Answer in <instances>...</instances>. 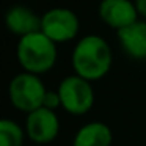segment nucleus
I'll use <instances>...</instances> for the list:
<instances>
[{"label":"nucleus","instance_id":"1","mask_svg":"<svg viewBox=\"0 0 146 146\" xmlns=\"http://www.w3.org/2000/svg\"><path fill=\"white\" fill-rule=\"evenodd\" d=\"M71 63L77 76L94 82L107 76L113 63V54L102 36L86 35L77 41L71 55Z\"/></svg>","mask_w":146,"mask_h":146},{"label":"nucleus","instance_id":"2","mask_svg":"<svg viewBox=\"0 0 146 146\" xmlns=\"http://www.w3.org/2000/svg\"><path fill=\"white\" fill-rule=\"evenodd\" d=\"M16 57L24 71L39 76L50 71L57 63V42L38 30L19 38Z\"/></svg>","mask_w":146,"mask_h":146},{"label":"nucleus","instance_id":"3","mask_svg":"<svg viewBox=\"0 0 146 146\" xmlns=\"http://www.w3.org/2000/svg\"><path fill=\"white\" fill-rule=\"evenodd\" d=\"M46 86L38 74L22 71L14 76L8 86V96L13 107L17 110L30 113L35 108L42 107V101L46 96Z\"/></svg>","mask_w":146,"mask_h":146},{"label":"nucleus","instance_id":"4","mask_svg":"<svg viewBox=\"0 0 146 146\" xmlns=\"http://www.w3.org/2000/svg\"><path fill=\"white\" fill-rule=\"evenodd\" d=\"M57 90L61 99V107L71 115L82 116L88 113L94 104V91L91 82L77 74L64 77Z\"/></svg>","mask_w":146,"mask_h":146},{"label":"nucleus","instance_id":"5","mask_svg":"<svg viewBox=\"0 0 146 146\" xmlns=\"http://www.w3.org/2000/svg\"><path fill=\"white\" fill-rule=\"evenodd\" d=\"M80 30L77 14L69 8L57 7L47 10L41 16V32L57 44L72 41Z\"/></svg>","mask_w":146,"mask_h":146},{"label":"nucleus","instance_id":"6","mask_svg":"<svg viewBox=\"0 0 146 146\" xmlns=\"http://www.w3.org/2000/svg\"><path fill=\"white\" fill-rule=\"evenodd\" d=\"M60 132V119L55 110L47 107H38L27 113L25 133L36 145H47L57 138Z\"/></svg>","mask_w":146,"mask_h":146},{"label":"nucleus","instance_id":"7","mask_svg":"<svg viewBox=\"0 0 146 146\" xmlns=\"http://www.w3.org/2000/svg\"><path fill=\"white\" fill-rule=\"evenodd\" d=\"M98 13L102 22L116 32L140 17L135 2L130 0H101Z\"/></svg>","mask_w":146,"mask_h":146},{"label":"nucleus","instance_id":"8","mask_svg":"<svg viewBox=\"0 0 146 146\" xmlns=\"http://www.w3.org/2000/svg\"><path fill=\"white\" fill-rule=\"evenodd\" d=\"M119 46L133 60H146V21L137 19L130 25L118 30Z\"/></svg>","mask_w":146,"mask_h":146},{"label":"nucleus","instance_id":"9","mask_svg":"<svg viewBox=\"0 0 146 146\" xmlns=\"http://www.w3.org/2000/svg\"><path fill=\"white\" fill-rule=\"evenodd\" d=\"M5 25L11 33L21 38V36L41 30V16H38L29 7L16 5L10 8L5 14Z\"/></svg>","mask_w":146,"mask_h":146},{"label":"nucleus","instance_id":"10","mask_svg":"<svg viewBox=\"0 0 146 146\" xmlns=\"http://www.w3.org/2000/svg\"><path fill=\"white\" fill-rule=\"evenodd\" d=\"M113 133L105 123L91 121L82 126L74 135L72 146H111Z\"/></svg>","mask_w":146,"mask_h":146},{"label":"nucleus","instance_id":"11","mask_svg":"<svg viewBox=\"0 0 146 146\" xmlns=\"http://www.w3.org/2000/svg\"><path fill=\"white\" fill-rule=\"evenodd\" d=\"M24 129L13 119L0 121V146H22Z\"/></svg>","mask_w":146,"mask_h":146},{"label":"nucleus","instance_id":"12","mask_svg":"<svg viewBox=\"0 0 146 146\" xmlns=\"http://www.w3.org/2000/svg\"><path fill=\"white\" fill-rule=\"evenodd\" d=\"M42 107H47L50 110H55V108L61 107V99H60V94H58V90L57 91H46Z\"/></svg>","mask_w":146,"mask_h":146},{"label":"nucleus","instance_id":"13","mask_svg":"<svg viewBox=\"0 0 146 146\" xmlns=\"http://www.w3.org/2000/svg\"><path fill=\"white\" fill-rule=\"evenodd\" d=\"M135 7L138 11V16L146 21V0H135Z\"/></svg>","mask_w":146,"mask_h":146}]
</instances>
